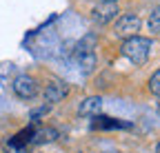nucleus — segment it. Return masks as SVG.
Segmentation results:
<instances>
[{
    "label": "nucleus",
    "mask_w": 160,
    "mask_h": 153,
    "mask_svg": "<svg viewBox=\"0 0 160 153\" xmlns=\"http://www.w3.org/2000/svg\"><path fill=\"white\" fill-rule=\"evenodd\" d=\"M122 55L129 58L133 65H145L149 53H151V40L149 38H140V36H133V38H127L122 42Z\"/></svg>",
    "instance_id": "obj_1"
},
{
    "label": "nucleus",
    "mask_w": 160,
    "mask_h": 153,
    "mask_svg": "<svg viewBox=\"0 0 160 153\" xmlns=\"http://www.w3.org/2000/svg\"><path fill=\"white\" fill-rule=\"evenodd\" d=\"M13 93L18 95V98H22V100H31L38 95V82L31 78V75L27 73H20L13 78Z\"/></svg>",
    "instance_id": "obj_2"
},
{
    "label": "nucleus",
    "mask_w": 160,
    "mask_h": 153,
    "mask_svg": "<svg viewBox=\"0 0 160 153\" xmlns=\"http://www.w3.org/2000/svg\"><path fill=\"white\" fill-rule=\"evenodd\" d=\"M116 36H122V38H133L136 31H140V18L133 16V13H125L116 20V27H113Z\"/></svg>",
    "instance_id": "obj_3"
},
{
    "label": "nucleus",
    "mask_w": 160,
    "mask_h": 153,
    "mask_svg": "<svg viewBox=\"0 0 160 153\" xmlns=\"http://www.w3.org/2000/svg\"><path fill=\"white\" fill-rule=\"evenodd\" d=\"M67 93H69V84L65 80H51L47 84V89H45V102H47V107L60 102Z\"/></svg>",
    "instance_id": "obj_4"
},
{
    "label": "nucleus",
    "mask_w": 160,
    "mask_h": 153,
    "mask_svg": "<svg viewBox=\"0 0 160 153\" xmlns=\"http://www.w3.org/2000/svg\"><path fill=\"white\" fill-rule=\"evenodd\" d=\"M118 13V7L111 5V2H98L91 11V20L98 22V25H109Z\"/></svg>",
    "instance_id": "obj_5"
},
{
    "label": "nucleus",
    "mask_w": 160,
    "mask_h": 153,
    "mask_svg": "<svg viewBox=\"0 0 160 153\" xmlns=\"http://www.w3.org/2000/svg\"><path fill=\"white\" fill-rule=\"evenodd\" d=\"M100 109H102V98H100V95H91V98L82 100L78 113H80V116H98Z\"/></svg>",
    "instance_id": "obj_6"
},
{
    "label": "nucleus",
    "mask_w": 160,
    "mask_h": 153,
    "mask_svg": "<svg viewBox=\"0 0 160 153\" xmlns=\"http://www.w3.org/2000/svg\"><path fill=\"white\" fill-rule=\"evenodd\" d=\"M56 138H58V131H56V129H38V131L33 133V142H38V144L53 142Z\"/></svg>",
    "instance_id": "obj_7"
},
{
    "label": "nucleus",
    "mask_w": 160,
    "mask_h": 153,
    "mask_svg": "<svg viewBox=\"0 0 160 153\" xmlns=\"http://www.w3.org/2000/svg\"><path fill=\"white\" fill-rule=\"evenodd\" d=\"M93 127H96V129H118V127H129V124L118 122V120H113V118H96V120H93Z\"/></svg>",
    "instance_id": "obj_8"
},
{
    "label": "nucleus",
    "mask_w": 160,
    "mask_h": 153,
    "mask_svg": "<svg viewBox=\"0 0 160 153\" xmlns=\"http://www.w3.org/2000/svg\"><path fill=\"white\" fill-rule=\"evenodd\" d=\"M149 29L153 31V33H160V5L151 11V16H149Z\"/></svg>",
    "instance_id": "obj_9"
},
{
    "label": "nucleus",
    "mask_w": 160,
    "mask_h": 153,
    "mask_svg": "<svg viewBox=\"0 0 160 153\" xmlns=\"http://www.w3.org/2000/svg\"><path fill=\"white\" fill-rule=\"evenodd\" d=\"M149 91L153 93V95H158V98H160V69L151 75V78H149Z\"/></svg>",
    "instance_id": "obj_10"
},
{
    "label": "nucleus",
    "mask_w": 160,
    "mask_h": 153,
    "mask_svg": "<svg viewBox=\"0 0 160 153\" xmlns=\"http://www.w3.org/2000/svg\"><path fill=\"white\" fill-rule=\"evenodd\" d=\"M5 149H7V153H27V149H25L22 144H16L13 140H9V142L5 144Z\"/></svg>",
    "instance_id": "obj_11"
},
{
    "label": "nucleus",
    "mask_w": 160,
    "mask_h": 153,
    "mask_svg": "<svg viewBox=\"0 0 160 153\" xmlns=\"http://www.w3.org/2000/svg\"><path fill=\"white\" fill-rule=\"evenodd\" d=\"M100 2H111V5H116L118 0H100Z\"/></svg>",
    "instance_id": "obj_12"
},
{
    "label": "nucleus",
    "mask_w": 160,
    "mask_h": 153,
    "mask_svg": "<svg viewBox=\"0 0 160 153\" xmlns=\"http://www.w3.org/2000/svg\"><path fill=\"white\" fill-rule=\"evenodd\" d=\"M156 153H160V142H158V146H156Z\"/></svg>",
    "instance_id": "obj_13"
},
{
    "label": "nucleus",
    "mask_w": 160,
    "mask_h": 153,
    "mask_svg": "<svg viewBox=\"0 0 160 153\" xmlns=\"http://www.w3.org/2000/svg\"><path fill=\"white\" fill-rule=\"evenodd\" d=\"M158 113H160V102H158Z\"/></svg>",
    "instance_id": "obj_14"
}]
</instances>
